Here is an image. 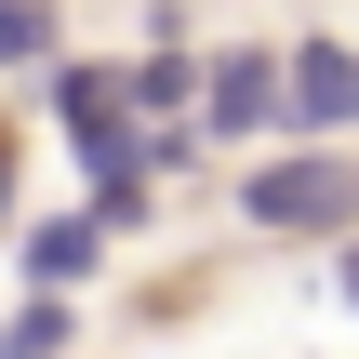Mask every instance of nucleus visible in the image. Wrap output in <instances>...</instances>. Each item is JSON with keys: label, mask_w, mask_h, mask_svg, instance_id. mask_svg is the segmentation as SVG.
I'll list each match as a JSON object with an SVG mask.
<instances>
[{"label": "nucleus", "mask_w": 359, "mask_h": 359, "mask_svg": "<svg viewBox=\"0 0 359 359\" xmlns=\"http://www.w3.org/2000/svg\"><path fill=\"white\" fill-rule=\"evenodd\" d=\"M240 213H253L266 240H320V226L359 213V173H346V160H266V173L240 187Z\"/></svg>", "instance_id": "obj_1"}, {"label": "nucleus", "mask_w": 359, "mask_h": 359, "mask_svg": "<svg viewBox=\"0 0 359 359\" xmlns=\"http://www.w3.org/2000/svg\"><path fill=\"white\" fill-rule=\"evenodd\" d=\"M346 306H359V253H346Z\"/></svg>", "instance_id": "obj_6"}, {"label": "nucleus", "mask_w": 359, "mask_h": 359, "mask_svg": "<svg viewBox=\"0 0 359 359\" xmlns=\"http://www.w3.org/2000/svg\"><path fill=\"white\" fill-rule=\"evenodd\" d=\"M93 240H107V226H40V240H27V266H40V293H53V280H80V266H93Z\"/></svg>", "instance_id": "obj_4"}, {"label": "nucleus", "mask_w": 359, "mask_h": 359, "mask_svg": "<svg viewBox=\"0 0 359 359\" xmlns=\"http://www.w3.org/2000/svg\"><path fill=\"white\" fill-rule=\"evenodd\" d=\"M40 53V0H0V67H27Z\"/></svg>", "instance_id": "obj_5"}, {"label": "nucleus", "mask_w": 359, "mask_h": 359, "mask_svg": "<svg viewBox=\"0 0 359 359\" xmlns=\"http://www.w3.org/2000/svg\"><path fill=\"white\" fill-rule=\"evenodd\" d=\"M293 120H306V133H346L359 120V53L346 40H306V53H293Z\"/></svg>", "instance_id": "obj_3"}, {"label": "nucleus", "mask_w": 359, "mask_h": 359, "mask_svg": "<svg viewBox=\"0 0 359 359\" xmlns=\"http://www.w3.org/2000/svg\"><path fill=\"white\" fill-rule=\"evenodd\" d=\"M200 120L213 133H253V120H293V53H226L200 80Z\"/></svg>", "instance_id": "obj_2"}]
</instances>
